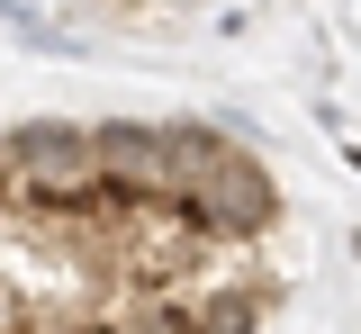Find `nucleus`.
I'll use <instances>...</instances> for the list:
<instances>
[{"instance_id":"f257e3e1","label":"nucleus","mask_w":361,"mask_h":334,"mask_svg":"<svg viewBox=\"0 0 361 334\" xmlns=\"http://www.w3.org/2000/svg\"><path fill=\"white\" fill-rule=\"evenodd\" d=\"M0 163L18 172L27 217H82V208H99V154H90V127L27 118V127L0 136Z\"/></svg>"},{"instance_id":"f03ea898","label":"nucleus","mask_w":361,"mask_h":334,"mask_svg":"<svg viewBox=\"0 0 361 334\" xmlns=\"http://www.w3.org/2000/svg\"><path fill=\"white\" fill-rule=\"evenodd\" d=\"M180 208V226H199L208 244H262L271 226H280V190H271V172H262V154H244L235 172H217V181H199V190H172Z\"/></svg>"},{"instance_id":"7ed1b4c3","label":"nucleus","mask_w":361,"mask_h":334,"mask_svg":"<svg viewBox=\"0 0 361 334\" xmlns=\"http://www.w3.org/2000/svg\"><path fill=\"white\" fill-rule=\"evenodd\" d=\"M271 307H280V280H262V271H208V280L190 289V316H199V334H262Z\"/></svg>"}]
</instances>
